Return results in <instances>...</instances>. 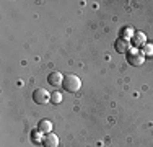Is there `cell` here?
I'll return each mask as SVG.
<instances>
[{
	"label": "cell",
	"instance_id": "obj_6",
	"mask_svg": "<svg viewBox=\"0 0 153 147\" xmlns=\"http://www.w3.org/2000/svg\"><path fill=\"white\" fill-rule=\"evenodd\" d=\"M114 46H116V51H117V52H121V54H127V51H129V47H130V43L127 41V39L119 38L117 41L114 43Z\"/></svg>",
	"mask_w": 153,
	"mask_h": 147
},
{
	"label": "cell",
	"instance_id": "obj_5",
	"mask_svg": "<svg viewBox=\"0 0 153 147\" xmlns=\"http://www.w3.org/2000/svg\"><path fill=\"white\" fill-rule=\"evenodd\" d=\"M47 82L52 87H59V85H62V82H64V77H62L60 72H51L49 75H47Z\"/></svg>",
	"mask_w": 153,
	"mask_h": 147
},
{
	"label": "cell",
	"instance_id": "obj_4",
	"mask_svg": "<svg viewBox=\"0 0 153 147\" xmlns=\"http://www.w3.org/2000/svg\"><path fill=\"white\" fill-rule=\"evenodd\" d=\"M42 146L44 147H57L59 146V139H57L56 134L49 132V134H46L44 137H42Z\"/></svg>",
	"mask_w": 153,
	"mask_h": 147
},
{
	"label": "cell",
	"instance_id": "obj_7",
	"mask_svg": "<svg viewBox=\"0 0 153 147\" xmlns=\"http://www.w3.org/2000/svg\"><path fill=\"white\" fill-rule=\"evenodd\" d=\"M38 129L41 132H44V134H49V132L52 131V123H51L49 119H42V121H39Z\"/></svg>",
	"mask_w": 153,
	"mask_h": 147
},
{
	"label": "cell",
	"instance_id": "obj_10",
	"mask_svg": "<svg viewBox=\"0 0 153 147\" xmlns=\"http://www.w3.org/2000/svg\"><path fill=\"white\" fill-rule=\"evenodd\" d=\"M143 54L145 56H153V46L152 44H145L143 46Z\"/></svg>",
	"mask_w": 153,
	"mask_h": 147
},
{
	"label": "cell",
	"instance_id": "obj_9",
	"mask_svg": "<svg viewBox=\"0 0 153 147\" xmlns=\"http://www.w3.org/2000/svg\"><path fill=\"white\" fill-rule=\"evenodd\" d=\"M51 101L56 103V105H57V103H60L62 101V93H60V92H54V93H51Z\"/></svg>",
	"mask_w": 153,
	"mask_h": 147
},
{
	"label": "cell",
	"instance_id": "obj_11",
	"mask_svg": "<svg viewBox=\"0 0 153 147\" xmlns=\"http://www.w3.org/2000/svg\"><path fill=\"white\" fill-rule=\"evenodd\" d=\"M130 34H132L130 28H122V39H126V36H130Z\"/></svg>",
	"mask_w": 153,
	"mask_h": 147
},
{
	"label": "cell",
	"instance_id": "obj_3",
	"mask_svg": "<svg viewBox=\"0 0 153 147\" xmlns=\"http://www.w3.org/2000/svg\"><path fill=\"white\" fill-rule=\"evenodd\" d=\"M33 100L38 105H46L51 100V93L47 90H44V88H36L34 93H33Z\"/></svg>",
	"mask_w": 153,
	"mask_h": 147
},
{
	"label": "cell",
	"instance_id": "obj_12",
	"mask_svg": "<svg viewBox=\"0 0 153 147\" xmlns=\"http://www.w3.org/2000/svg\"><path fill=\"white\" fill-rule=\"evenodd\" d=\"M31 134H33V141H34V142H38V141H39V136H38V132H36V129L33 131Z\"/></svg>",
	"mask_w": 153,
	"mask_h": 147
},
{
	"label": "cell",
	"instance_id": "obj_2",
	"mask_svg": "<svg viewBox=\"0 0 153 147\" xmlns=\"http://www.w3.org/2000/svg\"><path fill=\"white\" fill-rule=\"evenodd\" d=\"M127 62L130 65H135V67L137 65H142L145 62V54L138 49H134L130 52H127Z\"/></svg>",
	"mask_w": 153,
	"mask_h": 147
},
{
	"label": "cell",
	"instance_id": "obj_1",
	"mask_svg": "<svg viewBox=\"0 0 153 147\" xmlns=\"http://www.w3.org/2000/svg\"><path fill=\"white\" fill-rule=\"evenodd\" d=\"M62 87H64L67 92H70V93H75V92L80 90V87H82V82H80V79L75 75V74H67V75H64V82H62Z\"/></svg>",
	"mask_w": 153,
	"mask_h": 147
},
{
	"label": "cell",
	"instance_id": "obj_8",
	"mask_svg": "<svg viewBox=\"0 0 153 147\" xmlns=\"http://www.w3.org/2000/svg\"><path fill=\"white\" fill-rule=\"evenodd\" d=\"M132 44L134 46H145V36L142 34V33H135L134 34V38H132Z\"/></svg>",
	"mask_w": 153,
	"mask_h": 147
}]
</instances>
